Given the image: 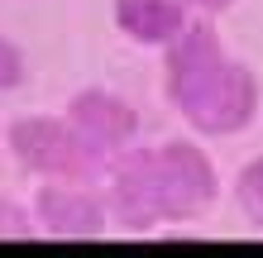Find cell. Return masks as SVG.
Returning a JSON list of instances; mask_svg holds the SVG:
<instances>
[{"mask_svg":"<svg viewBox=\"0 0 263 258\" xmlns=\"http://www.w3.org/2000/svg\"><path fill=\"white\" fill-rule=\"evenodd\" d=\"M34 220L43 239L58 244H86L110 230V210L105 196L91 191V182H48L34 196Z\"/></svg>","mask_w":263,"mask_h":258,"instance_id":"5b68a950","label":"cell"},{"mask_svg":"<svg viewBox=\"0 0 263 258\" xmlns=\"http://www.w3.org/2000/svg\"><path fill=\"white\" fill-rule=\"evenodd\" d=\"M182 5H187V10H201V14H225L235 0H182Z\"/></svg>","mask_w":263,"mask_h":258,"instance_id":"8fae6325","label":"cell"},{"mask_svg":"<svg viewBox=\"0 0 263 258\" xmlns=\"http://www.w3.org/2000/svg\"><path fill=\"white\" fill-rule=\"evenodd\" d=\"M153 168H158V191H163V215L167 225L201 220L220 196V177L206 148L192 139H167L153 148Z\"/></svg>","mask_w":263,"mask_h":258,"instance_id":"277c9868","label":"cell"},{"mask_svg":"<svg viewBox=\"0 0 263 258\" xmlns=\"http://www.w3.org/2000/svg\"><path fill=\"white\" fill-rule=\"evenodd\" d=\"M163 91L173 110L206 139H235L258 120V77L230 57L211 19H187L163 48Z\"/></svg>","mask_w":263,"mask_h":258,"instance_id":"6da1fadb","label":"cell"},{"mask_svg":"<svg viewBox=\"0 0 263 258\" xmlns=\"http://www.w3.org/2000/svg\"><path fill=\"white\" fill-rule=\"evenodd\" d=\"M39 239L34 206H20L14 196H0V244H29Z\"/></svg>","mask_w":263,"mask_h":258,"instance_id":"9c48e42d","label":"cell"},{"mask_svg":"<svg viewBox=\"0 0 263 258\" xmlns=\"http://www.w3.org/2000/svg\"><path fill=\"white\" fill-rule=\"evenodd\" d=\"M105 210H110V225H120L125 234H148L167 225L163 215V191H158V168H153V148L129 144L105 163Z\"/></svg>","mask_w":263,"mask_h":258,"instance_id":"3957f363","label":"cell"},{"mask_svg":"<svg viewBox=\"0 0 263 258\" xmlns=\"http://www.w3.org/2000/svg\"><path fill=\"white\" fill-rule=\"evenodd\" d=\"M67 125L82 134V139L96 148V153L110 163L120 148L139 144V110L120 96V91H105V86H82L77 96L67 101Z\"/></svg>","mask_w":263,"mask_h":258,"instance_id":"8992f818","label":"cell"},{"mask_svg":"<svg viewBox=\"0 0 263 258\" xmlns=\"http://www.w3.org/2000/svg\"><path fill=\"white\" fill-rule=\"evenodd\" d=\"M115 29L129 43H144V48H167L182 24L192 19L182 0H115Z\"/></svg>","mask_w":263,"mask_h":258,"instance_id":"52a82bcc","label":"cell"},{"mask_svg":"<svg viewBox=\"0 0 263 258\" xmlns=\"http://www.w3.org/2000/svg\"><path fill=\"white\" fill-rule=\"evenodd\" d=\"M24 82H29V63H24L20 43L0 34V91H20Z\"/></svg>","mask_w":263,"mask_h":258,"instance_id":"30bf717a","label":"cell"},{"mask_svg":"<svg viewBox=\"0 0 263 258\" xmlns=\"http://www.w3.org/2000/svg\"><path fill=\"white\" fill-rule=\"evenodd\" d=\"M10 158L39 182H96L105 158L67 125V115H20L5 129Z\"/></svg>","mask_w":263,"mask_h":258,"instance_id":"7a4b0ae2","label":"cell"},{"mask_svg":"<svg viewBox=\"0 0 263 258\" xmlns=\"http://www.w3.org/2000/svg\"><path fill=\"white\" fill-rule=\"evenodd\" d=\"M235 201L244 210V220L254 225V230H263V158H249L235 177Z\"/></svg>","mask_w":263,"mask_h":258,"instance_id":"ba28073f","label":"cell"}]
</instances>
